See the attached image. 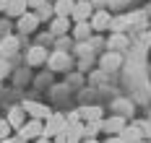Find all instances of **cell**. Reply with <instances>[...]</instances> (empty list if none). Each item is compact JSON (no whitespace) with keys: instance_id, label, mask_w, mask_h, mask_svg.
<instances>
[{"instance_id":"obj_34","label":"cell","mask_w":151,"mask_h":143,"mask_svg":"<svg viewBox=\"0 0 151 143\" xmlns=\"http://www.w3.org/2000/svg\"><path fill=\"white\" fill-rule=\"evenodd\" d=\"M143 143H151V141H143Z\"/></svg>"},{"instance_id":"obj_15","label":"cell","mask_w":151,"mask_h":143,"mask_svg":"<svg viewBox=\"0 0 151 143\" xmlns=\"http://www.w3.org/2000/svg\"><path fill=\"white\" fill-rule=\"evenodd\" d=\"M117 135H120V141H122V143H141V141H143V135H141L138 125H125L120 133H117Z\"/></svg>"},{"instance_id":"obj_8","label":"cell","mask_w":151,"mask_h":143,"mask_svg":"<svg viewBox=\"0 0 151 143\" xmlns=\"http://www.w3.org/2000/svg\"><path fill=\"white\" fill-rule=\"evenodd\" d=\"M47 47L45 44H34V47H29V52H26V63L31 65V68H37V65H45L47 63Z\"/></svg>"},{"instance_id":"obj_26","label":"cell","mask_w":151,"mask_h":143,"mask_svg":"<svg viewBox=\"0 0 151 143\" xmlns=\"http://www.w3.org/2000/svg\"><path fill=\"white\" fill-rule=\"evenodd\" d=\"M11 130H13V127L8 125V120H3V117H0V141H5V138L11 135Z\"/></svg>"},{"instance_id":"obj_31","label":"cell","mask_w":151,"mask_h":143,"mask_svg":"<svg viewBox=\"0 0 151 143\" xmlns=\"http://www.w3.org/2000/svg\"><path fill=\"white\" fill-rule=\"evenodd\" d=\"M78 143H99V141H96V138H81Z\"/></svg>"},{"instance_id":"obj_20","label":"cell","mask_w":151,"mask_h":143,"mask_svg":"<svg viewBox=\"0 0 151 143\" xmlns=\"http://www.w3.org/2000/svg\"><path fill=\"white\" fill-rule=\"evenodd\" d=\"M99 122H102V120H96V122H83V138H96V133L102 130Z\"/></svg>"},{"instance_id":"obj_18","label":"cell","mask_w":151,"mask_h":143,"mask_svg":"<svg viewBox=\"0 0 151 143\" xmlns=\"http://www.w3.org/2000/svg\"><path fill=\"white\" fill-rule=\"evenodd\" d=\"M73 5H76V0H55V3H52V13L60 16V18H70Z\"/></svg>"},{"instance_id":"obj_30","label":"cell","mask_w":151,"mask_h":143,"mask_svg":"<svg viewBox=\"0 0 151 143\" xmlns=\"http://www.w3.org/2000/svg\"><path fill=\"white\" fill-rule=\"evenodd\" d=\"M42 3H47V0H26V5H29V8H39Z\"/></svg>"},{"instance_id":"obj_19","label":"cell","mask_w":151,"mask_h":143,"mask_svg":"<svg viewBox=\"0 0 151 143\" xmlns=\"http://www.w3.org/2000/svg\"><path fill=\"white\" fill-rule=\"evenodd\" d=\"M34 16L39 18V24H42V21H50V18L55 16V13H52V3H42V5L37 8V13H34Z\"/></svg>"},{"instance_id":"obj_4","label":"cell","mask_w":151,"mask_h":143,"mask_svg":"<svg viewBox=\"0 0 151 143\" xmlns=\"http://www.w3.org/2000/svg\"><path fill=\"white\" fill-rule=\"evenodd\" d=\"M42 127H45L42 120H29V122H24V125L18 127V138H24V141H37V138H42Z\"/></svg>"},{"instance_id":"obj_6","label":"cell","mask_w":151,"mask_h":143,"mask_svg":"<svg viewBox=\"0 0 151 143\" xmlns=\"http://www.w3.org/2000/svg\"><path fill=\"white\" fill-rule=\"evenodd\" d=\"M21 109L26 112V114H31V120H42V122L52 114V109H50L47 104H39V102H24Z\"/></svg>"},{"instance_id":"obj_1","label":"cell","mask_w":151,"mask_h":143,"mask_svg":"<svg viewBox=\"0 0 151 143\" xmlns=\"http://www.w3.org/2000/svg\"><path fill=\"white\" fill-rule=\"evenodd\" d=\"M65 125H68V120H65V114H60V112H52L50 117L45 120V127H42V138H55V135H60L63 130H65Z\"/></svg>"},{"instance_id":"obj_7","label":"cell","mask_w":151,"mask_h":143,"mask_svg":"<svg viewBox=\"0 0 151 143\" xmlns=\"http://www.w3.org/2000/svg\"><path fill=\"white\" fill-rule=\"evenodd\" d=\"M99 125H102V130H104L107 135H117L128 122H125V117H120V114H112V117H102Z\"/></svg>"},{"instance_id":"obj_16","label":"cell","mask_w":151,"mask_h":143,"mask_svg":"<svg viewBox=\"0 0 151 143\" xmlns=\"http://www.w3.org/2000/svg\"><path fill=\"white\" fill-rule=\"evenodd\" d=\"M5 120H8V125H11V127H16V130H18V127L26 122V112L21 109V104H16V107H11V109H8V117H5Z\"/></svg>"},{"instance_id":"obj_10","label":"cell","mask_w":151,"mask_h":143,"mask_svg":"<svg viewBox=\"0 0 151 143\" xmlns=\"http://www.w3.org/2000/svg\"><path fill=\"white\" fill-rule=\"evenodd\" d=\"M16 21H18V24H16V29H18L21 34H31V31H37V26H39V18L34 16L31 11H26L24 16H18Z\"/></svg>"},{"instance_id":"obj_3","label":"cell","mask_w":151,"mask_h":143,"mask_svg":"<svg viewBox=\"0 0 151 143\" xmlns=\"http://www.w3.org/2000/svg\"><path fill=\"white\" fill-rule=\"evenodd\" d=\"M47 65H50V70H55V73H60V70H68L73 60H70V55L68 52H60V49H52L50 55H47Z\"/></svg>"},{"instance_id":"obj_13","label":"cell","mask_w":151,"mask_h":143,"mask_svg":"<svg viewBox=\"0 0 151 143\" xmlns=\"http://www.w3.org/2000/svg\"><path fill=\"white\" fill-rule=\"evenodd\" d=\"M50 34H52V36H65V34H70V18L52 16L50 18Z\"/></svg>"},{"instance_id":"obj_23","label":"cell","mask_w":151,"mask_h":143,"mask_svg":"<svg viewBox=\"0 0 151 143\" xmlns=\"http://www.w3.org/2000/svg\"><path fill=\"white\" fill-rule=\"evenodd\" d=\"M70 47H73V39H70L68 34H65V36H58V47H55V49H60V52H68Z\"/></svg>"},{"instance_id":"obj_25","label":"cell","mask_w":151,"mask_h":143,"mask_svg":"<svg viewBox=\"0 0 151 143\" xmlns=\"http://www.w3.org/2000/svg\"><path fill=\"white\" fill-rule=\"evenodd\" d=\"M138 130H141V135H143V141H151V122H136Z\"/></svg>"},{"instance_id":"obj_17","label":"cell","mask_w":151,"mask_h":143,"mask_svg":"<svg viewBox=\"0 0 151 143\" xmlns=\"http://www.w3.org/2000/svg\"><path fill=\"white\" fill-rule=\"evenodd\" d=\"M26 8H29V5H26V0H8L3 13H5V16H11V18H18V16H24V13H26Z\"/></svg>"},{"instance_id":"obj_29","label":"cell","mask_w":151,"mask_h":143,"mask_svg":"<svg viewBox=\"0 0 151 143\" xmlns=\"http://www.w3.org/2000/svg\"><path fill=\"white\" fill-rule=\"evenodd\" d=\"M11 31V26H8V21H0V34H3V36H5V34Z\"/></svg>"},{"instance_id":"obj_32","label":"cell","mask_w":151,"mask_h":143,"mask_svg":"<svg viewBox=\"0 0 151 143\" xmlns=\"http://www.w3.org/2000/svg\"><path fill=\"white\" fill-rule=\"evenodd\" d=\"M34 143H52V141H50V138H37Z\"/></svg>"},{"instance_id":"obj_33","label":"cell","mask_w":151,"mask_h":143,"mask_svg":"<svg viewBox=\"0 0 151 143\" xmlns=\"http://www.w3.org/2000/svg\"><path fill=\"white\" fill-rule=\"evenodd\" d=\"M5 3H8V0H0V11H5Z\"/></svg>"},{"instance_id":"obj_28","label":"cell","mask_w":151,"mask_h":143,"mask_svg":"<svg viewBox=\"0 0 151 143\" xmlns=\"http://www.w3.org/2000/svg\"><path fill=\"white\" fill-rule=\"evenodd\" d=\"M99 143H122V141H120V135H107L104 141H99Z\"/></svg>"},{"instance_id":"obj_27","label":"cell","mask_w":151,"mask_h":143,"mask_svg":"<svg viewBox=\"0 0 151 143\" xmlns=\"http://www.w3.org/2000/svg\"><path fill=\"white\" fill-rule=\"evenodd\" d=\"M0 143H26L24 138H18V135H8L5 141H0Z\"/></svg>"},{"instance_id":"obj_14","label":"cell","mask_w":151,"mask_h":143,"mask_svg":"<svg viewBox=\"0 0 151 143\" xmlns=\"http://www.w3.org/2000/svg\"><path fill=\"white\" fill-rule=\"evenodd\" d=\"M99 65H102V73L117 70V68L122 65V57H120V52H104V55L99 57Z\"/></svg>"},{"instance_id":"obj_21","label":"cell","mask_w":151,"mask_h":143,"mask_svg":"<svg viewBox=\"0 0 151 143\" xmlns=\"http://www.w3.org/2000/svg\"><path fill=\"white\" fill-rule=\"evenodd\" d=\"M107 47H109V52H117L120 47H125V36H112V39H107Z\"/></svg>"},{"instance_id":"obj_24","label":"cell","mask_w":151,"mask_h":143,"mask_svg":"<svg viewBox=\"0 0 151 143\" xmlns=\"http://www.w3.org/2000/svg\"><path fill=\"white\" fill-rule=\"evenodd\" d=\"M11 70H13V68H11V63H8L5 57H0V81L8 78V76H11Z\"/></svg>"},{"instance_id":"obj_12","label":"cell","mask_w":151,"mask_h":143,"mask_svg":"<svg viewBox=\"0 0 151 143\" xmlns=\"http://www.w3.org/2000/svg\"><path fill=\"white\" fill-rule=\"evenodd\" d=\"M18 44H21V42H18V36L5 34V36L0 39V57H5V60H8L11 55H16V52H18Z\"/></svg>"},{"instance_id":"obj_11","label":"cell","mask_w":151,"mask_h":143,"mask_svg":"<svg viewBox=\"0 0 151 143\" xmlns=\"http://www.w3.org/2000/svg\"><path fill=\"white\" fill-rule=\"evenodd\" d=\"M91 36H94V31H91L89 21H78L70 26V39H76V42H89Z\"/></svg>"},{"instance_id":"obj_5","label":"cell","mask_w":151,"mask_h":143,"mask_svg":"<svg viewBox=\"0 0 151 143\" xmlns=\"http://www.w3.org/2000/svg\"><path fill=\"white\" fill-rule=\"evenodd\" d=\"M94 11H96V8L91 5V0H76L73 13H70V21H73V24H78V21H89Z\"/></svg>"},{"instance_id":"obj_9","label":"cell","mask_w":151,"mask_h":143,"mask_svg":"<svg viewBox=\"0 0 151 143\" xmlns=\"http://www.w3.org/2000/svg\"><path fill=\"white\" fill-rule=\"evenodd\" d=\"M76 114H78L81 122H96V120L104 117V109H102L99 104H91V107H81V109H76Z\"/></svg>"},{"instance_id":"obj_2","label":"cell","mask_w":151,"mask_h":143,"mask_svg":"<svg viewBox=\"0 0 151 143\" xmlns=\"http://www.w3.org/2000/svg\"><path fill=\"white\" fill-rule=\"evenodd\" d=\"M89 26H91V31H107L112 26V13L107 8H96L89 18Z\"/></svg>"},{"instance_id":"obj_22","label":"cell","mask_w":151,"mask_h":143,"mask_svg":"<svg viewBox=\"0 0 151 143\" xmlns=\"http://www.w3.org/2000/svg\"><path fill=\"white\" fill-rule=\"evenodd\" d=\"M76 55L78 57H91V44L89 42H78L76 44Z\"/></svg>"}]
</instances>
